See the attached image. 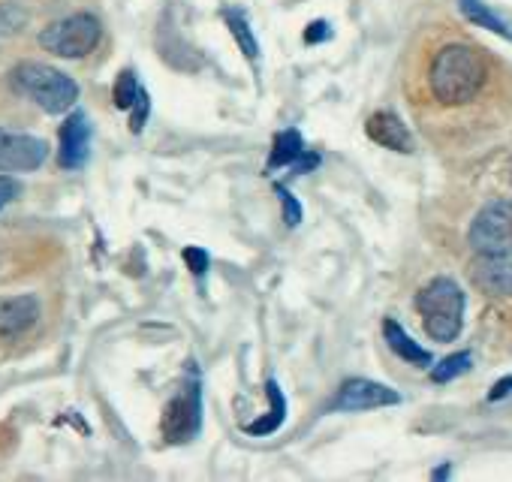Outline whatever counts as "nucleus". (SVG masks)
Here are the masks:
<instances>
[{"label": "nucleus", "mask_w": 512, "mask_h": 482, "mask_svg": "<svg viewBox=\"0 0 512 482\" xmlns=\"http://www.w3.org/2000/svg\"><path fill=\"white\" fill-rule=\"evenodd\" d=\"M488 82V64L479 49L467 43H452L443 46L428 70V85L431 94L443 106H461L479 97V91Z\"/></svg>", "instance_id": "f257e3e1"}, {"label": "nucleus", "mask_w": 512, "mask_h": 482, "mask_svg": "<svg viewBox=\"0 0 512 482\" xmlns=\"http://www.w3.org/2000/svg\"><path fill=\"white\" fill-rule=\"evenodd\" d=\"M416 311L431 341L449 344L464 326V293L452 278H434L416 293Z\"/></svg>", "instance_id": "f03ea898"}, {"label": "nucleus", "mask_w": 512, "mask_h": 482, "mask_svg": "<svg viewBox=\"0 0 512 482\" xmlns=\"http://www.w3.org/2000/svg\"><path fill=\"white\" fill-rule=\"evenodd\" d=\"M10 85L19 94H25L31 103H37L43 112H49V115L67 112L79 100V85L67 73H61V70H55L49 64H37V61L19 64L10 73Z\"/></svg>", "instance_id": "7ed1b4c3"}, {"label": "nucleus", "mask_w": 512, "mask_h": 482, "mask_svg": "<svg viewBox=\"0 0 512 482\" xmlns=\"http://www.w3.org/2000/svg\"><path fill=\"white\" fill-rule=\"evenodd\" d=\"M100 40H103V25L91 13H76L61 22H52L40 34V46L55 58H67V61L91 55L100 46Z\"/></svg>", "instance_id": "20e7f679"}, {"label": "nucleus", "mask_w": 512, "mask_h": 482, "mask_svg": "<svg viewBox=\"0 0 512 482\" xmlns=\"http://www.w3.org/2000/svg\"><path fill=\"white\" fill-rule=\"evenodd\" d=\"M467 238L476 254L512 257V199H497L479 208Z\"/></svg>", "instance_id": "39448f33"}, {"label": "nucleus", "mask_w": 512, "mask_h": 482, "mask_svg": "<svg viewBox=\"0 0 512 482\" xmlns=\"http://www.w3.org/2000/svg\"><path fill=\"white\" fill-rule=\"evenodd\" d=\"M202 428V395L199 383H187L163 410L160 431L169 443H187Z\"/></svg>", "instance_id": "423d86ee"}, {"label": "nucleus", "mask_w": 512, "mask_h": 482, "mask_svg": "<svg viewBox=\"0 0 512 482\" xmlns=\"http://www.w3.org/2000/svg\"><path fill=\"white\" fill-rule=\"evenodd\" d=\"M401 404V395L377 380H365V377H353L344 380L335 401L329 404L332 410L341 413H362V410H377V407H395Z\"/></svg>", "instance_id": "0eeeda50"}, {"label": "nucleus", "mask_w": 512, "mask_h": 482, "mask_svg": "<svg viewBox=\"0 0 512 482\" xmlns=\"http://www.w3.org/2000/svg\"><path fill=\"white\" fill-rule=\"evenodd\" d=\"M49 145L28 133H10L0 127V172H34L46 163Z\"/></svg>", "instance_id": "6e6552de"}, {"label": "nucleus", "mask_w": 512, "mask_h": 482, "mask_svg": "<svg viewBox=\"0 0 512 482\" xmlns=\"http://www.w3.org/2000/svg\"><path fill=\"white\" fill-rule=\"evenodd\" d=\"M91 154V124L85 112H73L61 124V148H58V163L64 169H82Z\"/></svg>", "instance_id": "1a4fd4ad"}, {"label": "nucleus", "mask_w": 512, "mask_h": 482, "mask_svg": "<svg viewBox=\"0 0 512 482\" xmlns=\"http://www.w3.org/2000/svg\"><path fill=\"white\" fill-rule=\"evenodd\" d=\"M40 323L37 296H13L0 302V341H19Z\"/></svg>", "instance_id": "9d476101"}, {"label": "nucleus", "mask_w": 512, "mask_h": 482, "mask_svg": "<svg viewBox=\"0 0 512 482\" xmlns=\"http://www.w3.org/2000/svg\"><path fill=\"white\" fill-rule=\"evenodd\" d=\"M365 133L371 142H377L380 148H389V151H401V154H410L413 151V136L407 130V124L395 115V112H374L368 121H365Z\"/></svg>", "instance_id": "9b49d317"}, {"label": "nucleus", "mask_w": 512, "mask_h": 482, "mask_svg": "<svg viewBox=\"0 0 512 482\" xmlns=\"http://www.w3.org/2000/svg\"><path fill=\"white\" fill-rule=\"evenodd\" d=\"M470 278L482 293L491 296H503L512 293V266L509 257H485L479 254V260L470 266Z\"/></svg>", "instance_id": "f8f14e48"}, {"label": "nucleus", "mask_w": 512, "mask_h": 482, "mask_svg": "<svg viewBox=\"0 0 512 482\" xmlns=\"http://www.w3.org/2000/svg\"><path fill=\"white\" fill-rule=\"evenodd\" d=\"M383 338H386V344H389V350L395 353V356H401L404 362H410V365H416V368H428L434 359H431V353L425 350V347H419L395 320H386L383 323Z\"/></svg>", "instance_id": "ddd939ff"}, {"label": "nucleus", "mask_w": 512, "mask_h": 482, "mask_svg": "<svg viewBox=\"0 0 512 482\" xmlns=\"http://www.w3.org/2000/svg\"><path fill=\"white\" fill-rule=\"evenodd\" d=\"M266 392H269V404H272V410L266 413V419H256L253 425H244V431H247V434H253V437L275 434V431L284 425V419H287V398H284V392H281L278 380H269V383H266Z\"/></svg>", "instance_id": "4468645a"}, {"label": "nucleus", "mask_w": 512, "mask_h": 482, "mask_svg": "<svg viewBox=\"0 0 512 482\" xmlns=\"http://www.w3.org/2000/svg\"><path fill=\"white\" fill-rule=\"evenodd\" d=\"M305 154V139L299 130H284L275 136V145H272V157H269V169H284L296 160H302Z\"/></svg>", "instance_id": "2eb2a0df"}, {"label": "nucleus", "mask_w": 512, "mask_h": 482, "mask_svg": "<svg viewBox=\"0 0 512 482\" xmlns=\"http://www.w3.org/2000/svg\"><path fill=\"white\" fill-rule=\"evenodd\" d=\"M461 4V13L473 22V25H479V28H485V31H494V34H500V37H506V40H512V31L503 25V19H497L482 0H458Z\"/></svg>", "instance_id": "dca6fc26"}, {"label": "nucleus", "mask_w": 512, "mask_h": 482, "mask_svg": "<svg viewBox=\"0 0 512 482\" xmlns=\"http://www.w3.org/2000/svg\"><path fill=\"white\" fill-rule=\"evenodd\" d=\"M226 25H229V31H232L238 49L244 52V58H247V61H260V43H256V37H253L247 19H244L241 13H226Z\"/></svg>", "instance_id": "f3484780"}, {"label": "nucleus", "mask_w": 512, "mask_h": 482, "mask_svg": "<svg viewBox=\"0 0 512 482\" xmlns=\"http://www.w3.org/2000/svg\"><path fill=\"white\" fill-rule=\"evenodd\" d=\"M145 94V88L139 85L133 70H124L115 82V106L118 109H133L139 103V97Z\"/></svg>", "instance_id": "a211bd4d"}, {"label": "nucleus", "mask_w": 512, "mask_h": 482, "mask_svg": "<svg viewBox=\"0 0 512 482\" xmlns=\"http://www.w3.org/2000/svg\"><path fill=\"white\" fill-rule=\"evenodd\" d=\"M470 362H473L470 353H452V356H446L440 365L431 368V380H434V383H449V380L467 374V371H470Z\"/></svg>", "instance_id": "6ab92c4d"}, {"label": "nucleus", "mask_w": 512, "mask_h": 482, "mask_svg": "<svg viewBox=\"0 0 512 482\" xmlns=\"http://www.w3.org/2000/svg\"><path fill=\"white\" fill-rule=\"evenodd\" d=\"M278 190V196H281V202H284V220H287V226H296L299 220H302V205L296 202V196L287 190V187H275Z\"/></svg>", "instance_id": "aec40b11"}, {"label": "nucleus", "mask_w": 512, "mask_h": 482, "mask_svg": "<svg viewBox=\"0 0 512 482\" xmlns=\"http://www.w3.org/2000/svg\"><path fill=\"white\" fill-rule=\"evenodd\" d=\"M148 112H151V100H148V94H142L139 103L130 109V130H133V133H142L145 121H148Z\"/></svg>", "instance_id": "412c9836"}, {"label": "nucleus", "mask_w": 512, "mask_h": 482, "mask_svg": "<svg viewBox=\"0 0 512 482\" xmlns=\"http://www.w3.org/2000/svg\"><path fill=\"white\" fill-rule=\"evenodd\" d=\"M184 263L190 266L193 275H205L208 269V254L202 248H184Z\"/></svg>", "instance_id": "4be33fe9"}, {"label": "nucleus", "mask_w": 512, "mask_h": 482, "mask_svg": "<svg viewBox=\"0 0 512 482\" xmlns=\"http://www.w3.org/2000/svg\"><path fill=\"white\" fill-rule=\"evenodd\" d=\"M16 196H19V184H16V178L0 175V211H4Z\"/></svg>", "instance_id": "5701e85b"}, {"label": "nucleus", "mask_w": 512, "mask_h": 482, "mask_svg": "<svg viewBox=\"0 0 512 482\" xmlns=\"http://www.w3.org/2000/svg\"><path fill=\"white\" fill-rule=\"evenodd\" d=\"M329 37H332V31H329L326 22H314V25L305 31V43H323V40H329Z\"/></svg>", "instance_id": "b1692460"}, {"label": "nucleus", "mask_w": 512, "mask_h": 482, "mask_svg": "<svg viewBox=\"0 0 512 482\" xmlns=\"http://www.w3.org/2000/svg\"><path fill=\"white\" fill-rule=\"evenodd\" d=\"M506 395H512V377L497 380V383L491 386V392H488V401H500V398H506Z\"/></svg>", "instance_id": "393cba45"}, {"label": "nucleus", "mask_w": 512, "mask_h": 482, "mask_svg": "<svg viewBox=\"0 0 512 482\" xmlns=\"http://www.w3.org/2000/svg\"><path fill=\"white\" fill-rule=\"evenodd\" d=\"M431 476H434V479H446V476H449V464H443V467H440V470H434Z\"/></svg>", "instance_id": "a878e982"}]
</instances>
